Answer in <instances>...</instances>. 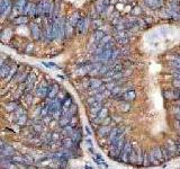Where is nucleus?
I'll use <instances>...</instances> for the list:
<instances>
[{
    "label": "nucleus",
    "mask_w": 180,
    "mask_h": 169,
    "mask_svg": "<svg viewBox=\"0 0 180 169\" xmlns=\"http://www.w3.org/2000/svg\"><path fill=\"white\" fill-rule=\"evenodd\" d=\"M5 63V61L2 59H1V58H0V69H1V67H2V64Z\"/></svg>",
    "instance_id": "nucleus-16"
},
{
    "label": "nucleus",
    "mask_w": 180,
    "mask_h": 169,
    "mask_svg": "<svg viewBox=\"0 0 180 169\" xmlns=\"http://www.w3.org/2000/svg\"><path fill=\"white\" fill-rule=\"evenodd\" d=\"M88 27H89V18L88 17H81L77 24V27H76V30L79 35H82V34H86L87 30H88Z\"/></svg>",
    "instance_id": "nucleus-1"
},
{
    "label": "nucleus",
    "mask_w": 180,
    "mask_h": 169,
    "mask_svg": "<svg viewBox=\"0 0 180 169\" xmlns=\"http://www.w3.org/2000/svg\"><path fill=\"white\" fill-rule=\"evenodd\" d=\"M1 34L2 33H1V26H0V36H1Z\"/></svg>",
    "instance_id": "nucleus-17"
},
{
    "label": "nucleus",
    "mask_w": 180,
    "mask_h": 169,
    "mask_svg": "<svg viewBox=\"0 0 180 169\" xmlns=\"http://www.w3.org/2000/svg\"><path fill=\"white\" fill-rule=\"evenodd\" d=\"M103 24V21L100 18H96V19H92V25L96 27V30H99V27Z\"/></svg>",
    "instance_id": "nucleus-14"
},
{
    "label": "nucleus",
    "mask_w": 180,
    "mask_h": 169,
    "mask_svg": "<svg viewBox=\"0 0 180 169\" xmlns=\"http://www.w3.org/2000/svg\"><path fill=\"white\" fill-rule=\"evenodd\" d=\"M109 1L108 0H96L95 2V9H96V13L98 15H101L103 13H105V10L107 9Z\"/></svg>",
    "instance_id": "nucleus-4"
},
{
    "label": "nucleus",
    "mask_w": 180,
    "mask_h": 169,
    "mask_svg": "<svg viewBox=\"0 0 180 169\" xmlns=\"http://www.w3.org/2000/svg\"><path fill=\"white\" fill-rule=\"evenodd\" d=\"M178 169H180V168H178Z\"/></svg>",
    "instance_id": "nucleus-18"
},
{
    "label": "nucleus",
    "mask_w": 180,
    "mask_h": 169,
    "mask_svg": "<svg viewBox=\"0 0 180 169\" xmlns=\"http://www.w3.org/2000/svg\"><path fill=\"white\" fill-rule=\"evenodd\" d=\"M80 18H81V17L79 16V13H74L72 15V17H71V18H69L68 21H69V23L71 24V26L76 28V27H77L78 21H79V19H80Z\"/></svg>",
    "instance_id": "nucleus-13"
},
{
    "label": "nucleus",
    "mask_w": 180,
    "mask_h": 169,
    "mask_svg": "<svg viewBox=\"0 0 180 169\" xmlns=\"http://www.w3.org/2000/svg\"><path fill=\"white\" fill-rule=\"evenodd\" d=\"M141 13H142V10L140 9V7H134L133 11H132V15H133V16H136V15L138 16Z\"/></svg>",
    "instance_id": "nucleus-15"
},
{
    "label": "nucleus",
    "mask_w": 180,
    "mask_h": 169,
    "mask_svg": "<svg viewBox=\"0 0 180 169\" xmlns=\"http://www.w3.org/2000/svg\"><path fill=\"white\" fill-rule=\"evenodd\" d=\"M45 2H46V0H39V2H37V13H36V17H43L44 16Z\"/></svg>",
    "instance_id": "nucleus-8"
},
{
    "label": "nucleus",
    "mask_w": 180,
    "mask_h": 169,
    "mask_svg": "<svg viewBox=\"0 0 180 169\" xmlns=\"http://www.w3.org/2000/svg\"><path fill=\"white\" fill-rule=\"evenodd\" d=\"M145 5L151 9H159L162 7L163 0H144Z\"/></svg>",
    "instance_id": "nucleus-6"
},
{
    "label": "nucleus",
    "mask_w": 180,
    "mask_h": 169,
    "mask_svg": "<svg viewBox=\"0 0 180 169\" xmlns=\"http://www.w3.org/2000/svg\"><path fill=\"white\" fill-rule=\"evenodd\" d=\"M13 23L15 25H25V24L28 23V18L26 16H18L14 19Z\"/></svg>",
    "instance_id": "nucleus-11"
},
{
    "label": "nucleus",
    "mask_w": 180,
    "mask_h": 169,
    "mask_svg": "<svg viewBox=\"0 0 180 169\" xmlns=\"http://www.w3.org/2000/svg\"><path fill=\"white\" fill-rule=\"evenodd\" d=\"M169 10L178 11L179 13V1L178 0H169L168 1V8Z\"/></svg>",
    "instance_id": "nucleus-10"
},
{
    "label": "nucleus",
    "mask_w": 180,
    "mask_h": 169,
    "mask_svg": "<svg viewBox=\"0 0 180 169\" xmlns=\"http://www.w3.org/2000/svg\"><path fill=\"white\" fill-rule=\"evenodd\" d=\"M29 30L34 40H36V41L41 40V37H42V27H41L36 21L29 24Z\"/></svg>",
    "instance_id": "nucleus-2"
},
{
    "label": "nucleus",
    "mask_w": 180,
    "mask_h": 169,
    "mask_svg": "<svg viewBox=\"0 0 180 169\" xmlns=\"http://www.w3.org/2000/svg\"><path fill=\"white\" fill-rule=\"evenodd\" d=\"M20 106H19V104H18V101L16 100H13V101H9L8 104L6 105V110H8V112H10V113H14L16 110H18Z\"/></svg>",
    "instance_id": "nucleus-9"
},
{
    "label": "nucleus",
    "mask_w": 180,
    "mask_h": 169,
    "mask_svg": "<svg viewBox=\"0 0 180 169\" xmlns=\"http://www.w3.org/2000/svg\"><path fill=\"white\" fill-rule=\"evenodd\" d=\"M11 64H13V62L9 61V60L5 61V63L2 64V67L0 69V79H5L6 77L8 76L9 70H10V68H11Z\"/></svg>",
    "instance_id": "nucleus-5"
},
{
    "label": "nucleus",
    "mask_w": 180,
    "mask_h": 169,
    "mask_svg": "<svg viewBox=\"0 0 180 169\" xmlns=\"http://www.w3.org/2000/svg\"><path fill=\"white\" fill-rule=\"evenodd\" d=\"M15 155V150L11 145L9 144H2L0 147V157L1 158H7V157H13Z\"/></svg>",
    "instance_id": "nucleus-3"
},
{
    "label": "nucleus",
    "mask_w": 180,
    "mask_h": 169,
    "mask_svg": "<svg viewBox=\"0 0 180 169\" xmlns=\"http://www.w3.org/2000/svg\"><path fill=\"white\" fill-rule=\"evenodd\" d=\"M105 35H106V33H105L101 28L96 30H95V34H94V42H99V41H100Z\"/></svg>",
    "instance_id": "nucleus-12"
},
{
    "label": "nucleus",
    "mask_w": 180,
    "mask_h": 169,
    "mask_svg": "<svg viewBox=\"0 0 180 169\" xmlns=\"http://www.w3.org/2000/svg\"><path fill=\"white\" fill-rule=\"evenodd\" d=\"M18 69H19V64H17V63L11 64V68H10V70H9L8 76L6 77V81H7V82H10V81L13 80V78L15 77V75L17 73Z\"/></svg>",
    "instance_id": "nucleus-7"
}]
</instances>
